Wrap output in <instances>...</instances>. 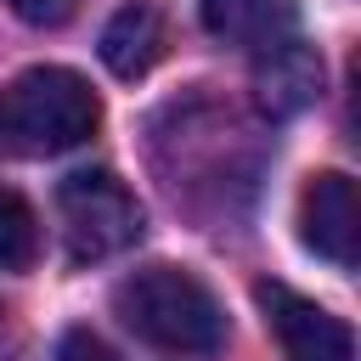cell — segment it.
I'll use <instances>...</instances> for the list:
<instances>
[{
    "label": "cell",
    "mask_w": 361,
    "mask_h": 361,
    "mask_svg": "<svg viewBox=\"0 0 361 361\" xmlns=\"http://www.w3.org/2000/svg\"><path fill=\"white\" fill-rule=\"evenodd\" d=\"M118 322L164 355H214L226 344V310L186 265H141L113 288Z\"/></svg>",
    "instance_id": "6da1fadb"
},
{
    "label": "cell",
    "mask_w": 361,
    "mask_h": 361,
    "mask_svg": "<svg viewBox=\"0 0 361 361\" xmlns=\"http://www.w3.org/2000/svg\"><path fill=\"white\" fill-rule=\"evenodd\" d=\"M164 45H169V34H164V11H158L152 0L118 6V11L107 17V28H102V62H107V73H118V79H141V73L164 56Z\"/></svg>",
    "instance_id": "ba28073f"
},
{
    "label": "cell",
    "mask_w": 361,
    "mask_h": 361,
    "mask_svg": "<svg viewBox=\"0 0 361 361\" xmlns=\"http://www.w3.org/2000/svg\"><path fill=\"white\" fill-rule=\"evenodd\" d=\"M23 23H34V28H56V23H68L73 17V6L79 0H6Z\"/></svg>",
    "instance_id": "30bf717a"
},
{
    "label": "cell",
    "mask_w": 361,
    "mask_h": 361,
    "mask_svg": "<svg viewBox=\"0 0 361 361\" xmlns=\"http://www.w3.org/2000/svg\"><path fill=\"white\" fill-rule=\"evenodd\" d=\"M34 254H39V220H34V209H28L23 192L0 186V265L6 271H28Z\"/></svg>",
    "instance_id": "9c48e42d"
},
{
    "label": "cell",
    "mask_w": 361,
    "mask_h": 361,
    "mask_svg": "<svg viewBox=\"0 0 361 361\" xmlns=\"http://www.w3.org/2000/svg\"><path fill=\"white\" fill-rule=\"evenodd\" d=\"M203 28L237 51H271L299 28V0H197Z\"/></svg>",
    "instance_id": "52a82bcc"
},
{
    "label": "cell",
    "mask_w": 361,
    "mask_h": 361,
    "mask_svg": "<svg viewBox=\"0 0 361 361\" xmlns=\"http://www.w3.org/2000/svg\"><path fill=\"white\" fill-rule=\"evenodd\" d=\"M56 220H62V243L68 259L90 265V259H113L141 237V203L135 192L107 175V169H79L56 186Z\"/></svg>",
    "instance_id": "3957f363"
},
{
    "label": "cell",
    "mask_w": 361,
    "mask_h": 361,
    "mask_svg": "<svg viewBox=\"0 0 361 361\" xmlns=\"http://www.w3.org/2000/svg\"><path fill=\"white\" fill-rule=\"evenodd\" d=\"M56 361H113V350H107L96 333H85V327H79V333H68V338H62Z\"/></svg>",
    "instance_id": "8fae6325"
},
{
    "label": "cell",
    "mask_w": 361,
    "mask_h": 361,
    "mask_svg": "<svg viewBox=\"0 0 361 361\" xmlns=\"http://www.w3.org/2000/svg\"><path fill=\"white\" fill-rule=\"evenodd\" d=\"M254 299L265 310V327L276 333L282 361H355V333L316 299L293 293L288 282H259Z\"/></svg>",
    "instance_id": "277c9868"
},
{
    "label": "cell",
    "mask_w": 361,
    "mask_h": 361,
    "mask_svg": "<svg viewBox=\"0 0 361 361\" xmlns=\"http://www.w3.org/2000/svg\"><path fill=\"white\" fill-rule=\"evenodd\" d=\"M355 180L338 169H322L305 180L299 192V237L310 254H322L327 265L350 271L355 265Z\"/></svg>",
    "instance_id": "5b68a950"
},
{
    "label": "cell",
    "mask_w": 361,
    "mask_h": 361,
    "mask_svg": "<svg viewBox=\"0 0 361 361\" xmlns=\"http://www.w3.org/2000/svg\"><path fill=\"white\" fill-rule=\"evenodd\" d=\"M322 96V56L299 34L254 56V102L265 118H293Z\"/></svg>",
    "instance_id": "8992f818"
},
{
    "label": "cell",
    "mask_w": 361,
    "mask_h": 361,
    "mask_svg": "<svg viewBox=\"0 0 361 361\" xmlns=\"http://www.w3.org/2000/svg\"><path fill=\"white\" fill-rule=\"evenodd\" d=\"M96 124H102V102L73 68H28L0 96V135L23 158H56L90 141Z\"/></svg>",
    "instance_id": "7a4b0ae2"
}]
</instances>
